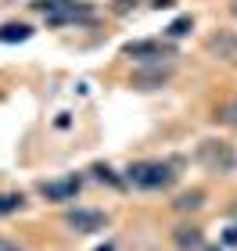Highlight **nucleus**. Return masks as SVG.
I'll list each match as a JSON object with an SVG mask.
<instances>
[{
	"mask_svg": "<svg viewBox=\"0 0 237 251\" xmlns=\"http://www.w3.org/2000/svg\"><path fill=\"white\" fill-rule=\"evenodd\" d=\"M187 29H190V18H176V22H173V25H169V36H173V40H176V36H184V32H187Z\"/></svg>",
	"mask_w": 237,
	"mask_h": 251,
	"instance_id": "11",
	"label": "nucleus"
},
{
	"mask_svg": "<svg viewBox=\"0 0 237 251\" xmlns=\"http://www.w3.org/2000/svg\"><path fill=\"white\" fill-rule=\"evenodd\" d=\"M22 204H26L22 194H0V219H4V215H15Z\"/></svg>",
	"mask_w": 237,
	"mask_h": 251,
	"instance_id": "8",
	"label": "nucleus"
},
{
	"mask_svg": "<svg viewBox=\"0 0 237 251\" xmlns=\"http://www.w3.org/2000/svg\"><path fill=\"white\" fill-rule=\"evenodd\" d=\"M234 219H237V204H234Z\"/></svg>",
	"mask_w": 237,
	"mask_h": 251,
	"instance_id": "18",
	"label": "nucleus"
},
{
	"mask_svg": "<svg viewBox=\"0 0 237 251\" xmlns=\"http://www.w3.org/2000/svg\"><path fill=\"white\" fill-rule=\"evenodd\" d=\"M94 173H97L101 179H108V183H111V187H122V183H119V179H115V176H111V173H108V169H105V165H97V169H94Z\"/></svg>",
	"mask_w": 237,
	"mask_h": 251,
	"instance_id": "12",
	"label": "nucleus"
},
{
	"mask_svg": "<svg viewBox=\"0 0 237 251\" xmlns=\"http://www.w3.org/2000/svg\"><path fill=\"white\" fill-rule=\"evenodd\" d=\"M65 223H69L76 233H97L108 219H105V212H97V208H69L65 212Z\"/></svg>",
	"mask_w": 237,
	"mask_h": 251,
	"instance_id": "3",
	"label": "nucleus"
},
{
	"mask_svg": "<svg viewBox=\"0 0 237 251\" xmlns=\"http://www.w3.org/2000/svg\"><path fill=\"white\" fill-rule=\"evenodd\" d=\"M130 4H137V0H115V11H126Z\"/></svg>",
	"mask_w": 237,
	"mask_h": 251,
	"instance_id": "15",
	"label": "nucleus"
},
{
	"mask_svg": "<svg viewBox=\"0 0 237 251\" xmlns=\"http://www.w3.org/2000/svg\"><path fill=\"white\" fill-rule=\"evenodd\" d=\"M201 162H209L212 169H230L234 165V154H230V147L227 144H205L201 147Z\"/></svg>",
	"mask_w": 237,
	"mask_h": 251,
	"instance_id": "6",
	"label": "nucleus"
},
{
	"mask_svg": "<svg viewBox=\"0 0 237 251\" xmlns=\"http://www.w3.org/2000/svg\"><path fill=\"white\" fill-rule=\"evenodd\" d=\"M212 251H223V248H212Z\"/></svg>",
	"mask_w": 237,
	"mask_h": 251,
	"instance_id": "19",
	"label": "nucleus"
},
{
	"mask_svg": "<svg viewBox=\"0 0 237 251\" xmlns=\"http://www.w3.org/2000/svg\"><path fill=\"white\" fill-rule=\"evenodd\" d=\"M223 244H227V248H237V226H230V230L223 233Z\"/></svg>",
	"mask_w": 237,
	"mask_h": 251,
	"instance_id": "13",
	"label": "nucleus"
},
{
	"mask_svg": "<svg viewBox=\"0 0 237 251\" xmlns=\"http://www.w3.org/2000/svg\"><path fill=\"white\" fill-rule=\"evenodd\" d=\"M126 54L133 61H162L169 54V43H162V40H140V43H130Z\"/></svg>",
	"mask_w": 237,
	"mask_h": 251,
	"instance_id": "5",
	"label": "nucleus"
},
{
	"mask_svg": "<svg viewBox=\"0 0 237 251\" xmlns=\"http://www.w3.org/2000/svg\"><path fill=\"white\" fill-rule=\"evenodd\" d=\"M79 190H83V179H79V176H65V179H54V183L40 187V194L47 201H69V198H76Z\"/></svg>",
	"mask_w": 237,
	"mask_h": 251,
	"instance_id": "4",
	"label": "nucleus"
},
{
	"mask_svg": "<svg viewBox=\"0 0 237 251\" xmlns=\"http://www.w3.org/2000/svg\"><path fill=\"white\" fill-rule=\"evenodd\" d=\"M32 7L47 18V25H69V22L90 18V4L83 0H36Z\"/></svg>",
	"mask_w": 237,
	"mask_h": 251,
	"instance_id": "2",
	"label": "nucleus"
},
{
	"mask_svg": "<svg viewBox=\"0 0 237 251\" xmlns=\"http://www.w3.org/2000/svg\"><path fill=\"white\" fill-rule=\"evenodd\" d=\"M29 36H32V29H29V25H22V22L0 25V43H22V40H29Z\"/></svg>",
	"mask_w": 237,
	"mask_h": 251,
	"instance_id": "7",
	"label": "nucleus"
},
{
	"mask_svg": "<svg viewBox=\"0 0 237 251\" xmlns=\"http://www.w3.org/2000/svg\"><path fill=\"white\" fill-rule=\"evenodd\" d=\"M97 251H115V248H111V244H105V248H97Z\"/></svg>",
	"mask_w": 237,
	"mask_h": 251,
	"instance_id": "16",
	"label": "nucleus"
},
{
	"mask_svg": "<svg viewBox=\"0 0 237 251\" xmlns=\"http://www.w3.org/2000/svg\"><path fill=\"white\" fill-rule=\"evenodd\" d=\"M201 201H205V194L190 190V194H184V198H176V208L180 212H190V208H201Z\"/></svg>",
	"mask_w": 237,
	"mask_h": 251,
	"instance_id": "10",
	"label": "nucleus"
},
{
	"mask_svg": "<svg viewBox=\"0 0 237 251\" xmlns=\"http://www.w3.org/2000/svg\"><path fill=\"white\" fill-rule=\"evenodd\" d=\"M0 251H22L15 241H7V237H0Z\"/></svg>",
	"mask_w": 237,
	"mask_h": 251,
	"instance_id": "14",
	"label": "nucleus"
},
{
	"mask_svg": "<svg viewBox=\"0 0 237 251\" xmlns=\"http://www.w3.org/2000/svg\"><path fill=\"white\" fill-rule=\"evenodd\" d=\"M176 244L184 251H198L201 248V233L198 230H176Z\"/></svg>",
	"mask_w": 237,
	"mask_h": 251,
	"instance_id": "9",
	"label": "nucleus"
},
{
	"mask_svg": "<svg viewBox=\"0 0 237 251\" xmlns=\"http://www.w3.org/2000/svg\"><path fill=\"white\" fill-rule=\"evenodd\" d=\"M230 11H234V15H237V0H234V7H230Z\"/></svg>",
	"mask_w": 237,
	"mask_h": 251,
	"instance_id": "17",
	"label": "nucleus"
},
{
	"mask_svg": "<svg viewBox=\"0 0 237 251\" xmlns=\"http://www.w3.org/2000/svg\"><path fill=\"white\" fill-rule=\"evenodd\" d=\"M126 179L140 190H162L176 179V169L169 162H133L126 169Z\"/></svg>",
	"mask_w": 237,
	"mask_h": 251,
	"instance_id": "1",
	"label": "nucleus"
}]
</instances>
